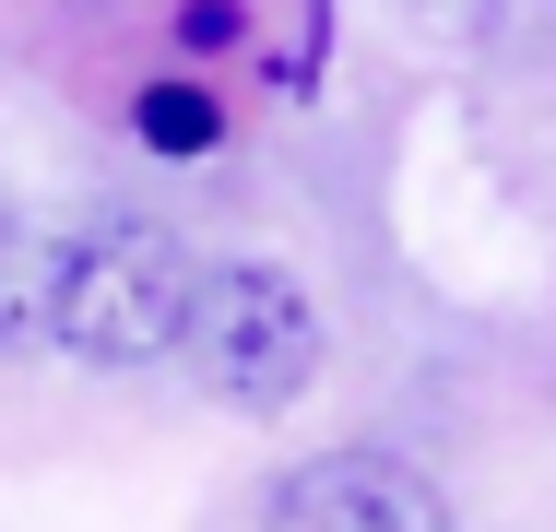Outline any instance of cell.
<instances>
[{
  "instance_id": "cell-2",
  "label": "cell",
  "mask_w": 556,
  "mask_h": 532,
  "mask_svg": "<svg viewBox=\"0 0 556 532\" xmlns=\"http://www.w3.org/2000/svg\"><path fill=\"white\" fill-rule=\"evenodd\" d=\"M178 355H190V379L214 391L225 415H285L320 379V308L273 261H202L190 273V319H178Z\"/></svg>"
},
{
  "instance_id": "cell-4",
  "label": "cell",
  "mask_w": 556,
  "mask_h": 532,
  "mask_svg": "<svg viewBox=\"0 0 556 532\" xmlns=\"http://www.w3.org/2000/svg\"><path fill=\"white\" fill-rule=\"evenodd\" d=\"M130 106H142L130 130H142L154 154H214L225 142V106L202 96V84H154V96H130Z\"/></svg>"
},
{
  "instance_id": "cell-3",
  "label": "cell",
  "mask_w": 556,
  "mask_h": 532,
  "mask_svg": "<svg viewBox=\"0 0 556 532\" xmlns=\"http://www.w3.org/2000/svg\"><path fill=\"white\" fill-rule=\"evenodd\" d=\"M261 532H450V497L403 449H320L273 485Z\"/></svg>"
},
{
  "instance_id": "cell-1",
  "label": "cell",
  "mask_w": 556,
  "mask_h": 532,
  "mask_svg": "<svg viewBox=\"0 0 556 532\" xmlns=\"http://www.w3.org/2000/svg\"><path fill=\"white\" fill-rule=\"evenodd\" d=\"M190 249L154 213H96L72 237H0V343H60L84 367H154L190 319Z\"/></svg>"
},
{
  "instance_id": "cell-5",
  "label": "cell",
  "mask_w": 556,
  "mask_h": 532,
  "mask_svg": "<svg viewBox=\"0 0 556 532\" xmlns=\"http://www.w3.org/2000/svg\"><path fill=\"white\" fill-rule=\"evenodd\" d=\"M0 237H12V202H0Z\"/></svg>"
}]
</instances>
